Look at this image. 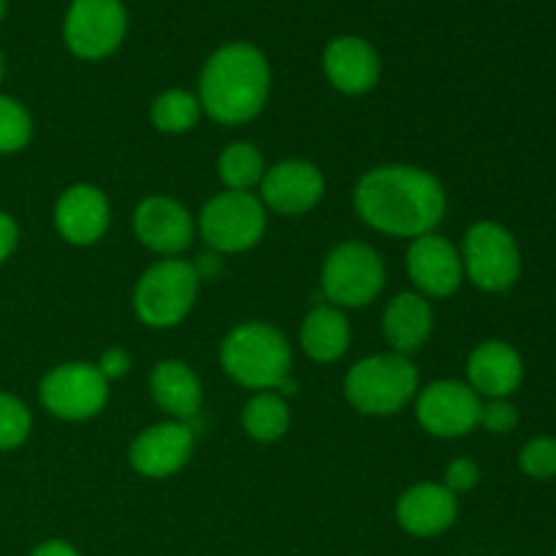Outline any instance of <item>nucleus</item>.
I'll return each mask as SVG.
<instances>
[{
  "instance_id": "4",
  "label": "nucleus",
  "mask_w": 556,
  "mask_h": 556,
  "mask_svg": "<svg viewBox=\"0 0 556 556\" xmlns=\"http://www.w3.org/2000/svg\"><path fill=\"white\" fill-rule=\"evenodd\" d=\"M418 389H421V375L410 356L402 353H372L353 364L345 375V400L362 416L386 418L396 416L413 405Z\"/></svg>"
},
{
  "instance_id": "17",
  "label": "nucleus",
  "mask_w": 556,
  "mask_h": 556,
  "mask_svg": "<svg viewBox=\"0 0 556 556\" xmlns=\"http://www.w3.org/2000/svg\"><path fill=\"white\" fill-rule=\"evenodd\" d=\"M396 525L413 538H438L456 525L459 497L443 481H421L396 500Z\"/></svg>"
},
{
  "instance_id": "34",
  "label": "nucleus",
  "mask_w": 556,
  "mask_h": 556,
  "mask_svg": "<svg viewBox=\"0 0 556 556\" xmlns=\"http://www.w3.org/2000/svg\"><path fill=\"white\" fill-rule=\"evenodd\" d=\"M3 74H5V63H3V54H0V81H3Z\"/></svg>"
},
{
  "instance_id": "36",
  "label": "nucleus",
  "mask_w": 556,
  "mask_h": 556,
  "mask_svg": "<svg viewBox=\"0 0 556 556\" xmlns=\"http://www.w3.org/2000/svg\"><path fill=\"white\" fill-rule=\"evenodd\" d=\"M554 556H556V552H554Z\"/></svg>"
},
{
  "instance_id": "13",
  "label": "nucleus",
  "mask_w": 556,
  "mask_h": 556,
  "mask_svg": "<svg viewBox=\"0 0 556 556\" xmlns=\"http://www.w3.org/2000/svg\"><path fill=\"white\" fill-rule=\"evenodd\" d=\"M324 172L304 157H288L275 166H266L258 185V199L264 201L266 212H277L282 217L307 215L324 201Z\"/></svg>"
},
{
  "instance_id": "33",
  "label": "nucleus",
  "mask_w": 556,
  "mask_h": 556,
  "mask_svg": "<svg viewBox=\"0 0 556 556\" xmlns=\"http://www.w3.org/2000/svg\"><path fill=\"white\" fill-rule=\"evenodd\" d=\"M30 556H81L76 552V546H71L68 541H60V538H52V541H43L33 548Z\"/></svg>"
},
{
  "instance_id": "18",
  "label": "nucleus",
  "mask_w": 556,
  "mask_h": 556,
  "mask_svg": "<svg viewBox=\"0 0 556 556\" xmlns=\"http://www.w3.org/2000/svg\"><path fill=\"white\" fill-rule=\"evenodd\" d=\"M324 74L342 96H364L375 90L383 65H380L378 49L367 38L337 36L324 49Z\"/></svg>"
},
{
  "instance_id": "15",
  "label": "nucleus",
  "mask_w": 556,
  "mask_h": 556,
  "mask_svg": "<svg viewBox=\"0 0 556 556\" xmlns=\"http://www.w3.org/2000/svg\"><path fill=\"white\" fill-rule=\"evenodd\" d=\"M405 269L413 291L427 296L429 302L454 296L465 282L459 248L451 239L440 237L438 231L413 239L405 255Z\"/></svg>"
},
{
  "instance_id": "3",
  "label": "nucleus",
  "mask_w": 556,
  "mask_h": 556,
  "mask_svg": "<svg viewBox=\"0 0 556 556\" xmlns=\"http://www.w3.org/2000/svg\"><path fill=\"white\" fill-rule=\"evenodd\" d=\"M220 367L228 378L248 391H275L293 369V348L277 326L244 320L220 342Z\"/></svg>"
},
{
  "instance_id": "6",
  "label": "nucleus",
  "mask_w": 556,
  "mask_h": 556,
  "mask_svg": "<svg viewBox=\"0 0 556 556\" xmlns=\"http://www.w3.org/2000/svg\"><path fill=\"white\" fill-rule=\"evenodd\" d=\"M266 223H269V215L258 195L223 190L201 206L195 228L212 253L239 255L253 250L264 239Z\"/></svg>"
},
{
  "instance_id": "2",
  "label": "nucleus",
  "mask_w": 556,
  "mask_h": 556,
  "mask_svg": "<svg viewBox=\"0 0 556 556\" xmlns=\"http://www.w3.org/2000/svg\"><path fill=\"white\" fill-rule=\"evenodd\" d=\"M201 112L220 125H244L258 117L271 96L266 54L248 41H233L206 58L199 76Z\"/></svg>"
},
{
  "instance_id": "29",
  "label": "nucleus",
  "mask_w": 556,
  "mask_h": 556,
  "mask_svg": "<svg viewBox=\"0 0 556 556\" xmlns=\"http://www.w3.org/2000/svg\"><path fill=\"white\" fill-rule=\"evenodd\" d=\"M481 427L492 434H510L519 427V410L508 400H489L483 402Z\"/></svg>"
},
{
  "instance_id": "28",
  "label": "nucleus",
  "mask_w": 556,
  "mask_h": 556,
  "mask_svg": "<svg viewBox=\"0 0 556 556\" xmlns=\"http://www.w3.org/2000/svg\"><path fill=\"white\" fill-rule=\"evenodd\" d=\"M519 467L525 476L535 481H548L556 476V440L554 438H535L521 448Z\"/></svg>"
},
{
  "instance_id": "27",
  "label": "nucleus",
  "mask_w": 556,
  "mask_h": 556,
  "mask_svg": "<svg viewBox=\"0 0 556 556\" xmlns=\"http://www.w3.org/2000/svg\"><path fill=\"white\" fill-rule=\"evenodd\" d=\"M33 413L20 396L0 391V451H14L30 438Z\"/></svg>"
},
{
  "instance_id": "16",
  "label": "nucleus",
  "mask_w": 556,
  "mask_h": 556,
  "mask_svg": "<svg viewBox=\"0 0 556 556\" xmlns=\"http://www.w3.org/2000/svg\"><path fill=\"white\" fill-rule=\"evenodd\" d=\"M54 231L74 248H90L106 237L112 226V204L98 185L76 182L58 195L52 210Z\"/></svg>"
},
{
  "instance_id": "26",
  "label": "nucleus",
  "mask_w": 556,
  "mask_h": 556,
  "mask_svg": "<svg viewBox=\"0 0 556 556\" xmlns=\"http://www.w3.org/2000/svg\"><path fill=\"white\" fill-rule=\"evenodd\" d=\"M33 139V117L16 98L0 92V155L22 152Z\"/></svg>"
},
{
  "instance_id": "10",
  "label": "nucleus",
  "mask_w": 556,
  "mask_h": 556,
  "mask_svg": "<svg viewBox=\"0 0 556 556\" xmlns=\"http://www.w3.org/2000/svg\"><path fill=\"white\" fill-rule=\"evenodd\" d=\"M413 407L418 427L432 438L459 440L481 427L483 400L465 380L445 378L421 386Z\"/></svg>"
},
{
  "instance_id": "1",
  "label": "nucleus",
  "mask_w": 556,
  "mask_h": 556,
  "mask_svg": "<svg viewBox=\"0 0 556 556\" xmlns=\"http://www.w3.org/2000/svg\"><path fill=\"white\" fill-rule=\"evenodd\" d=\"M353 210L372 231L394 239H418L438 231L448 212V193L429 168L386 163L358 177Z\"/></svg>"
},
{
  "instance_id": "9",
  "label": "nucleus",
  "mask_w": 556,
  "mask_h": 556,
  "mask_svg": "<svg viewBox=\"0 0 556 556\" xmlns=\"http://www.w3.org/2000/svg\"><path fill=\"white\" fill-rule=\"evenodd\" d=\"M109 380L90 362H65L49 369L38 383V402L60 421L79 424L101 416L109 405Z\"/></svg>"
},
{
  "instance_id": "19",
  "label": "nucleus",
  "mask_w": 556,
  "mask_h": 556,
  "mask_svg": "<svg viewBox=\"0 0 556 556\" xmlns=\"http://www.w3.org/2000/svg\"><path fill=\"white\" fill-rule=\"evenodd\" d=\"M525 380V362L505 340H486L467 356L465 383L481 400H508Z\"/></svg>"
},
{
  "instance_id": "14",
  "label": "nucleus",
  "mask_w": 556,
  "mask_h": 556,
  "mask_svg": "<svg viewBox=\"0 0 556 556\" xmlns=\"http://www.w3.org/2000/svg\"><path fill=\"white\" fill-rule=\"evenodd\" d=\"M134 233L150 253L161 258H179L193 244L195 220L182 201L152 193L136 204Z\"/></svg>"
},
{
  "instance_id": "11",
  "label": "nucleus",
  "mask_w": 556,
  "mask_h": 556,
  "mask_svg": "<svg viewBox=\"0 0 556 556\" xmlns=\"http://www.w3.org/2000/svg\"><path fill=\"white\" fill-rule=\"evenodd\" d=\"M128 14L119 0H74L63 22L65 47L81 60H103L119 49Z\"/></svg>"
},
{
  "instance_id": "35",
  "label": "nucleus",
  "mask_w": 556,
  "mask_h": 556,
  "mask_svg": "<svg viewBox=\"0 0 556 556\" xmlns=\"http://www.w3.org/2000/svg\"><path fill=\"white\" fill-rule=\"evenodd\" d=\"M3 14H5V0H0V20H3Z\"/></svg>"
},
{
  "instance_id": "25",
  "label": "nucleus",
  "mask_w": 556,
  "mask_h": 556,
  "mask_svg": "<svg viewBox=\"0 0 556 556\" xmlns=\"http://www.w3.org/2000/svg\"><path fill=\"white\" fill-rule=\"evenodd\" d=\"M201 117H204V112H201L199 96L182 90V87L163 90L150 106L152 125H155L157 134L166 136L188 134V130H193L201 123Z\"/></svg>"
},
{
  "instance_id": "24",
  "label": "nucleus",
  "mask_w": 556,
  "mask_h": 556,
  "mask_svg": "<svg viewBox=\"0 0 556 556\" xmlns=\"http://www.w3.org/2000/svg\"><path fill=\"white\" fill-rule=\"evenodd\" d=\"M266 174V161L261 150L250 141H231L217 155V177L226 190L255 193Z\"/></svg>"
},
{
  "instance_id": "12",
  "label": "nucleus",
  "mask_w": 556,
  "mask_h": 556,
  "mask_svg": "<svg viewBox=\"0 0 556 556\" xmlns=\"http://www.w3.org/2000/svg\"><path fill=\"white\" fill-rule=\"evenodd\" d=\"M195 451V429L193 424L166 421L152 424L141 429L128 448V465L134 467L136 476L150 478V481H163V478L177 476L188 467Z\"/></svg>"
},
{
  "instance_id": "8",
  "label": "nucleus",
  "mask_w": 556,
  "mask_h": 556,
  "mask_svg": "<svg viewBox=\"0 0 556 556\" xmlns=\"http://www.w3.org/2000/svg\"><path fill=\"white\" fill-rule=\"evenodd\" d=\"M465 280L483 293H505L521 275V250L514 233L494 220L472 223L462 239Z\"/></svg>"
},
{
  "instance_id": "23",
  "label": "nucleus",
  "mask_w": 556,
  "mask_h": 556,
  "mask_svg": "<svg viewBox=\"0 0 556 556\" xmlns=\"http://www.w3.org/2000/svg\"><path fill=\"white\" fill-rule=\"evenodd\" d=\"M242 429L253 443H277L291 429V402L277 391H255L242 407Z\"/></svg>"
},
{
  "instance_id": "31",
  "label": "nucleus",
  "mask_w": 556,
  "mask_h": 556,
  "mask_svg": "<svg viewBox=\"0 0 556 556\" xmlns=\"http://www.w3.org/2000/svg\"><path fill=\"white\" fill-rule=\"evenodd\" d=\"M96 367L101 369V375L109 383H114V380L125 378V375L130 372V353L119 345L106 348V351L101 353V358L96 362Z\"/></svg>"
},
{
  "instance_id": "22",
  "label": "nucleus",
  "mask_w": 556,
  "mask_h": 556,
  "mask_svg": "<svg viewBox=\"0 0 556 556\" xmlns=\"http://www.w3.org/2000/svg\"><path fill=\"white\" fill-rule=\"evenodd\" d=\"M353 340L345 309L334 304H318L307 313L299 329V345L315 364H334L348 353Z\"/></svg>"
},
{
  "instance_id": "20",
  "label": "nucleus",
  "mask_w": 556,
  "mask_h": 556,
  "mask_svg": "<svg viewBox=\"0 0 556 556\" xmlns=\"http://www.w3.org/2000/svg\"><path fill=\"white\" fill-rule=\"evenodd\" d=\"M152 402L172 421L193 424L204 407V386L195 369L179 358H163L150 372Z\"/></svg>"
},
{
  "instance_id": "21",
  "label": "nucleus",
  "mask_w": 556,
  "mask_h": 556,
  "mask_svg": "<svg viewBox=\"0 0 556 556\" xmlns=\"http://www.w3.org/2000/svg\"><path fill=\"white\" fill-rule=\"evenodd\" d=\"M380 331L394 353L410 356V353L421 351L434 331L432 302L416 291L396 293L386 304Z\"/></svg>"
},
{
  "instance_id": "5",
  "label": "nucleus",
  "mask_w": 556,
  "mask_h": 556,
  "mask_svg": "<svg viewBox=\"0 0 556 556\" xmlns=\"http://www.w3.org/2000/svg\"><path fill=\"white\" fill-rule=\"evenodd\" d=\"M201 277L190 261L161 258L147 266L134 288V313L147 329H174L195 307Z\"/></svg>"
},
{
  "instance_id": "7",
  "label": "nucleus",
  "mask_w": 556,
  "mask_h": 556,
  "mask_svg": "<svg viewBox=\"0 0 556 556\" xmlns=\"http://www.w3.org/2000/svg\"><path fill=\"white\" fill-rule=\"evenodd\" d=\"M386 288V264L367 242H342L326 255L320 266V291L326 302L340 309H358L372 304Z\"/></svg>"
},
{
  "instance_id": "32",
  "label": "nucleus",
  "mask_w": 556,
  "mask_h": 556,
  "mask_svg": "<svg viewBox=\"0 0 556 556\" xmlns=\"http://www.w3.org/2000/svg\"><path fill=\"white\" fill-rule=\"evenodd\" d=\"M16 248H20V223L14 220V215L0 210V266L14 255Z\"/></svg>"
},
{
  "instance_id": "30",
  "label": "nucleus",
  "mask_w": 556,
  "mask_h": 556,
  "mask_svg": "<svg viewBox=\"0 0 556 556\" xmlns=\"http://www.w3.org/2000/svg\"><path fill=\"white\" fill-rule=\"evenodd\" d=\"M478 483H481V467H478V462L465 459V456H462V459L448 462L443 476V486L451 489L456 497H459V494L472 492Z\"/></svg>"
}]
</instances>
